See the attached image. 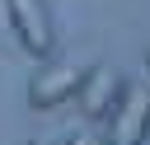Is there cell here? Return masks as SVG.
Returning <instances> with one entry per match:
<instances>
[{"mask_svg":"<svg viewBox=\"0 0 150 145\" xmlns=\"http://www.w3.org/2000/svg\"><path fill=\"white\" fill-rule=\"evenodd\" d=\"M150 136V89L127 84L117 108L108 112V140L103 145H145Z\"/></svg>","mask_w":150,"mask_h":145,"instance_id":"obj_1","label":"cell"},{"mask_svg":"<svg viewBox=\"0 0 150 145\" xmlns=\"http://www.w3.org/2000/svg\"><path fill=\"white\" fill-rule=\"evenodd\" d=\"M80 80H84V65H70V61H66V65H42V70L28 80V103H33L38 112L61 108V103L75 98Z\"/></svg>","mask_w":150,"mask_h":145,"instance_id":"obj_2","label":"cell"},{"mask_svg":"<svg viewBox=\"0 0 150 145\" xmlns=\"http://www.w3.org/2000/svg\"><path fill=\"white\" fill-rule=\"evenodd\" d=\"M28 145H52V140H28Z\"/></svg>","mask_w":150,"mask_h":145,"instance_id":"obj_6","label":"cell"},{"mask_svg":"<svg viewBox=\"0 0 150 145\" xmlns=\"http://www.w3.org/2000/svg\"><path fill=\"white\" fill-rule=\"evenodd\" d=\"M66 145H94V140H89V136H80V131H75V136H70V140H66Z\"/></svg>","mask_w":150,"mask_h":145,"instance_id":"obj_5","label":"cell"},{"mask_svg":"<svg viewBox=\"0 0 150 145\" xmlns=\"http://www.w3.org/2000/svg\"><path fill=\"white\" fill-rule=\"evenodd\" d=\"M5 5H9V23H14V33H19L23 51L47 56V51H52V42H56L47 5H42V0H5Z\"/></svg>","mask_w":150,"mask_h":145,"instance_id":"obj_3","label":"cell"},{"mask_svg":"<svg viewBox=\"0 0 150 145\" xmlns=\"http://www.w3.org/2000/svg\"><path fill=\"white\" fill-rule=\"evenodd\" d=\"M145 70H150V47H145Z\"/></svg>","mask_w":150,"mask_h":145,"instance_id":"obj_7","label":"cell"},{"mask_svg":"<svg viewBox=\"0 0 150 145\" xmlns=\"http://www.w3.org/2000/svg\"><path fill=\"white\" fill-rule=\"evenodd\" d=\"M122 89H127V80L122 75H112L108 65H94V70H84V80H80V112L84 117H108L112 108H117V98H122Z\"/></svg>","mask_w":150,"mask_h":145,"instance_id":"obj_4","label":"cell"}]
</instances>
